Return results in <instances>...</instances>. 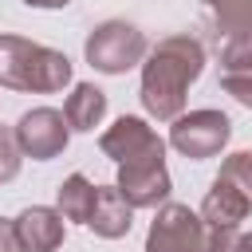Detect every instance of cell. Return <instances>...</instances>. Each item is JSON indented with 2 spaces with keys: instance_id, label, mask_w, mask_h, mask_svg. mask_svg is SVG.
Here are the masks:
<instances>
[{
  "instance_id": "obj_1",
  "label": "cell",
  "mask_w": 252,
  "mask_h": 252,
  "mask_svg": "<svg viewBox=\"0 0 252 252\" xmlns=\"http://www.w3.org/2000/svg\"><path fill=\"white\" fill-rule=\"evenodd\" d=\"M205 71V47L193 35H165L142 59V106L158 122H173L185 110L189 87Z\"/></svg>"
},
{
  "instance_id": "obj_2",
  "label": "cell",
  "mask_w": 252,
  "mask_h": 252,
  "mask_svg": "<svg viewBox=\"0 0 252 252\" xmlns=\"http://www.w3.org/2000/svg\"><path fill=\"white\" fill-rule=\"evenodd\" d=\"M71 83V59L24 35H0V87L28 94H55Z\"/></svg>"
},
{
  "instance_id": "obj_3",
  "label": "cell",
  "mask_w": 252,
  "mask_h": 252,
  "mask_svg": "<svg viewBox=\"0 0 252 252\" xmlns=\"http://www.w3.org/2000/svg\"><path fill=\"white\" fill-rule=\"evenodd\" d=\"M146 51H150L146 35L126 20H102L98 28H91L83 43V55L98 75H126L146 59Z\"/></svg>"
},
{
  "instance_id": "obj_4",
  "label": "cell",
  "mask_w": 252,
  "mask_h": 252,
  "mask_svg": "<svg viewBox=\"0 0 252 252\" xmlns=\"http://www.w3.org/2000/svg\"><path fill=\"white\" fill-rule=\"evenodd\" d=\"M232 138V122L228 114L213 110V106H201V110H181L173 122H169V146L181 154V158H193V161H205V158H217Z\"/></svg>"
},
{
  "instance_id": "obj_5",
  "label": "cell",
  "mask_w": 252,
  "mask_h": 252,
  "mask_svg": "<svg viewBox=\"0 0 252 252\" xmlns=\"http://www.w3.org/2000/svg\"><path fill=\"white\" fill-rule=\"evenodd\" d=\"M146 252H209V224L189 205L165 201L150 220Z\"/></svg>"
},
{
  "instance_id": "obj_6",
  "label": "cell",
  "mask_w": 252,
  "mask_h": 252,
  "mask_svg": "<svg viewBox=\"0 0 252 252\" xmlns=\"http://www.w3.org/2000/svg\"><path fill=\"white\" fill-rule=\"evenodd\" d=\"M16 142H20L24 158H32V161H51V158H59V154L67 150L71 126H67L63 110H55V106H32V110H24L20 122H16Z\"/></svg>"
},
{
  "instance_id": "obj_7",
  "label": "cell",
  "mask_w": 252,
  "mask_h": 252,
  "mask_svg": "<svg viewBox=\"0 0 252 252\" xmlns=\"http://www.w3.org/2000/svg\"><path fill=\"white\" fill-rule=\"evenodd\" d=\"M122 197L134 205V209H158L169 201V169H165V154H154V158H134V161H122L118 165V181Z\"/></svg>"
},
{
  "instance_id": "obj_8",
  "label": "cell",
  "mask_w": 252,
  "mask_h": 252,
  "mask_svg": "<svg viewBox=\"0 0 252 252\" xmlns=\"http://www.w3.org/2000/svg\"><path fill=\"white\" fill-rule=\"evenodd\" d=\"M98 150H102L114 165H122V161H134V158L165 154V142L158 138V130H154L146 118H138V114H122L110 130H102Z\"/></svg>"
},
{
  "instance_id": "obj_9",
  "label": "cell",
  "mask_w": 252,
  "mask_h": 252,
  "mask_svg": "<svg viewBox=\"0 0 252 252\" xmlns=\"http://www.w3.org/2000/svg\"><path fill=\"white\" fill-rule=\"evenodd\" d=\"M130 224H134V205L122 197V189L118 185H98L87 228L102 240H122L130 232Z\"/></svg>"
},
{
  "instance_id": "obj_10",
  "label": "cell",
  "mask_w": 252,
  "mask_h": 252,
  "mask_svg": "<svg viewBox=\"0 0 252 252\" xmlns=\"http://www.w3.org/2000/svg\"><path fill=\"white\" fill-rule=\"evenodd\" d=\"M16 232L24 240L28 252H55L67 236L63 228V213L59 209H47V205H32L16 217Z\"/></svg>"
},
{
  "instance_id": "obj_11",
  "label": "cell",
  "mask_w": 252,
  "mask_h": 252,
  "mask_svg": "<svg viewBox=\"0 0 252 252\" xmlns=\"http://www.w3.org/2000/svg\"><path fill=\"white\" fill-rule=\"evenodd\" d=\"M252 213V205L244 201L240 189H232L224 177H213L205 201H201V220L213 228H240V220Z\"/></svg>"
},
{
  "instance_id": "obj_12",
  "label": "cell",
  "mask_w": 252,
  "mask_h": 252,
  "mask_svg": "<svg viewBox=\"0 0 252 252\" xmlns=\"http://www.w3.org/2000/svg\"><path fill=\"white\" fill-rule=\"evenodd\" d=\"M63 118H67L71 130L91 134V130L106 118V94H102L94 83H75V91H71L67 102H63Z\"/></svg>"
},
{
  "instance_id": "obj_13",
  "label": "cell",
  "mask_w": 252,
  "mask_h": 252,
  "mask_svg": "<svg viewBox=\"0 0 252 252\" xmlns=\"http://www.w3.org/2000/svg\"><path fill=\"white\" fill-rule=\"evenodd\" d=\"M94 193H98V185H91L87 173H71V177H63V185L55 189V209L63 213V220L87 224V220H91V209H94Z\"/></svg>"
},
{
  "instance_id": "obj_14",
  "label": "cell",
  "mask_w": 252,
  "mask_h": 252,
  "mask_svg": "<svg viewBox=\"0 0 252 252\" xmlns=\"http://www.w3.org/2000/svg\"><path fill=\"white\" fill-rule=\"evenodd\" d=\"M201 4H205L209 20H213L217 35H224V39L252 28V0H201Z\"/></svg>"
},
{
  "instance_id": "obj_15",
  "label": "cell",
  "mask_w": 252,
  "mask_h": 252,
  "mask_svg": "<svg viewBox=\"0 0 252 252\" xmlns=\"http://www.w3.org/2000/svg\"><path fill=\"white\" fill-rule=\"evenodd\" d=\"M220 71L224 75H252V28L224 39L220 47Z\"/></svg>"
},
{
  "instance_id": "obj_16",
  "label": "cell",
  "mask_w": 252,
  "mask_h": 252,
  "mask_svg": "<svg viewBox=\"0 0 252 252\" xmlns=\"http://www.w3.org/2000/svg\"><path fill=\"white\" fill-rule=\"evenodd\" d=\"M217 177H224L232 189H240L244 201L252 205V150H236V154H228V158L220 161V173H217Z\"/></svg>"
},
{
  "instance_id": "obj_17",
  "label": "cell",
  "mask_w": 252,
  "mask_h": 252,
  "mask_svg": "<svg viewBox=\"0 0 252 252\" xmlns=\"http://www.w3.org/2000/svg\"><path fill=\"white\" fill-rule=\"evenodd\" d=\"M20 165H24V150L16 142V126H0V185L16 181Z\"/></svg>"
},
{
  "instance_id": "obj_18",
  "label": "cell",
  "mask_w": 252,
  "mask_h": 252,
  "mask_svg": "<svg viewBox=\"0 0 252 252\" xmlns=\"http://www.w3.org/2000/svg\"><path fill=\"white\" fill-rule=\"evenodd\" d=\"M220 87H224V94H232L240 106L252 110V75H220Z\"/></svg>"
},
{
  "instance_id": "obj_19",
  "label": "cell",
  "mask_w": 252,
  "mask_h": 252,
  "mask_svg": "<svg viewBox=\"0 0 252 252\" xmlns=\"http://www.w3.org/2000/svg\"><path fill=\"white\" fill-rule=\"evenodd\" d=\"M0 252H28L16 232V220H8V217H0Z\"/></svg>"
},
{
  "instance_id": "obj_20",
  "label": "cell",
  "mask_w": 252,
  "mask_h": 252,
  "mask_svg": "<svg viewBox=\"0 0 252 252\" xmlns=\"http://www.w3.org/2000/svg\"><path fill=\"white\" fill-rule=\"evenodd\" d=\"M228 252H252V232H236V240H232Z\"/></svg>"
},
{
  "instance_id": "obj_21",
  "label": "cell",
  "mask_w": 252,
  "mask_h": 252,
  "mask_svg": "<svg viewBox=\"0 0 252 252\" xmlns=\"http://www.w3.org/2000/svg\"><path fill=\"white\" fill-rule=\"evenodd\" d=\"M28 8H67L71 0H24Z\"/></svg>"
}]
</instances>
